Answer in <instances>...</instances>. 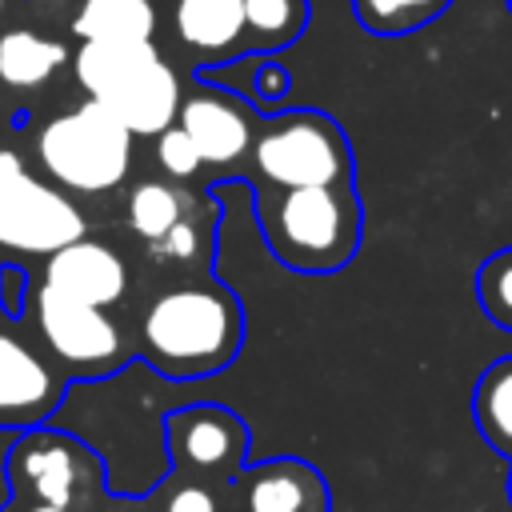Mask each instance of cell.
Wrapping results in <instances>:
<instances>
[{
	"label": "cell",
	"instance_id": "1",
	"mask_svg": "<svg viewBox=\"0 0 512 512\" xmlns=\"http://www.w3.org/2000/svg\"><path fill=\"white\" fill-rule=\"evenodd\" d=\"M244 344V308L228 284H176L140 316L136 352L168 380H196L228 368Z\"/></svg>",
	"mask_w": 512,
	"mask_h": 512
},
{
	"label": "cell",
	"instance_id": "2",
	"mask_svg": "<svg viewBox=\"0 0 512 512\" xmlns=\"http://www.w3.org/2000/svg\"><path fill=\"white\" fill-rule=\"evenodd\" d=\"M252 212L276 264L324 276L356 260L364 236V208L356 184L324 188H268L252 184Z\"/></svg>",
	"mask_w": 512,
	"mask_h": 512
},
{
	"label": "cell",
	"instance_id": "3",
	"mask_svg": "<svg viewBox=\"0 0 512 512\" xmlns=\"http://www.w3.org/2000/svg\"><path fill=\"white\" fill-rule=\"evenodd\" d=\"M252 184L324 188L356 184V156L336 116L320 108H288L260 120L248 152Z\"/></svg>",
	"mask_w": 512,
	"mask_h": 512
},
{
	"label": "cell",
	"instance_id": "4",
	"mask_svg": "<svg viewBox=\"0 0 512 512\" xmlns=\"http://www.w3.org/2000/svg\"><path fill=\"white\" fill-rule=\"evenodd\" d=\"M40 168L68 192H112L128 180L132 164V132L100 104L84 100L60 116H52L36 136Z\"/></svg>",
	"mask_w": 512,
	"mask_h": 512
},
{
	"label": "cell",
	"instance_id": "5",
	"mask_svg": "<svg viewBox=\"0 0 512 512\" xmlns=\"http://www.w3.org/2000/svg\"><path fill=\"white\" fill-rule=\"evenodd\" d=\"M8 484L16 500H40L68 512H88L104 496V468L76 436L24 428L8 448Z\"/></svg>",
	"mask_w": 512,
	"mask_h": 512
},
{
	"label": "cell",
	"instance_id": "6",
	"mask_svg": "<svg viewBox=\"0 0 512 512\" xmlns=\"http://www.w3.org/2000/svg\"><path fill=\"white\" fill-rule=\"evenodd\" d=\"M84 236L80 208L52 184L36 180L12 148H0V248L52 256Z\"/></svg>",
	"mask_w": 512,
	"mask_h": 512
},
{
	"label": "cell",
	"instance_id": "7",
	"mask_svg": "<svg viewBox=\"0 0 512 512\" xmlns=\"http://www.w3.org/2000/svg\"><path fill=\"white\" fill-rule=\"evenodd\" d=\"M36 332L52 360L72 376H112L132 356L120 324L104 308L68 300L44 284L36 288Z\"/></svg>",
	"mask_w": 512,
	"mask_h": 512
},
{
	"label": "cell",
	"instance_id": "8",
	"mask_svg": "<svg viewBox=\"0 0 512 512\" xmlns=\"http://www.w3.org/2000/svg\"><path fill=\"white\" fill-rule=\"evenodd\" d=\"M164 444L176 476L220 488L244 468L248 424L224 404H184L164 416Z\"/></svg>",
	"mask_w": 512,
	"mask_h": 512
},
{
	"label": "cell",
	"instance_id": "9",
	"mask_svg": "<svg viewBox=\"0 0 512 512\" xmlns=\"http://www.w3.org/2000/svg\"><path fill=\"white\" fill-rule=\"evenodd\" d=\"M176 124L188 132V140L196 144L204 164L236 168L252 152V136L260 128V116L252 112L248 100H240L236 92L216 88L200 76L192 84V92H184Z\"/></svg>",
	"mask_w": 512,
	"mask_h": 512
},
{
	"label": "cell",
	"instance_id": "10",
	"mask_svg": "<svg viewBox=\"0 0 512 512\" xmlns=\"http://www.w3.org/2000/svg\"><path fill=\"white\" fill-rule=\"evenodd\" d=\"M64 400V376L12 332H0V428H40Z\"/></svg>",
	"mask_w": 512,
	"mask_h": 512
},
{
	"label": "cell",
	"instance_id": "11",
	"mask_svg": "<svg viewBox=\"0 0 512 512\" xmlns=\"http://www.w3.org/2000/svg\"><path fill=\"white\" fill-rule=\"evenodd\" d=\"M244 512H328V480L296 456H272L248 464L232 480Z\"/></svg>",
	"mask_w": 512,
	"mask_h": 512
},
{
	"label": "cell",
	"instance_id": "12",
	"mask_svg": "<svg viewBox=\"0 0 512 512\" xmlns=\"http://www.w3.org/2000/svg\"><path fill=\"white\" fill-rule=\"evenodd\" d=\"M40 284L68 296V300L108 308L128 292V268L108 244L80 236V240L56 248L52 256H44Z\"/></svg>",
	"mask_w": 512,
	"mask_h": 512
},
{
	"label": "cell",
	"instance_id": "13",
	"mask_svg": "<svg viewBox=\"0 0 512 512\" xmlns=\"http://www.w3.org/2000/svg\"><path fill=\"white\" fill-rule=\"evenodd\" d=\"M184 100V84L176 76V68L160 56L148 68H140L136 76H128L124 84H116L108 96H100V104L132 132V136H160L164 128L176 124Z\"/></svg>",
	"mask_w": 512,
	"mask_h": 512
},
{
	"label": "cell",
	"instance_id": "14",
	"mask_svg": "<svg viewBox=\"0 0 512 512\" xmlns=\"http://www.w3.org/2000/svg\"><path fill=\"white\" fill-rule=\"evenodd\" d=\"M176 40L200 60H240L248 56L244 0H176L172 8Z\"/></svg>",
	"mask_w": 512,
	"mask_h": 512
},
{
	"label": "cell",
	"instance_id": "15",
	"mask_svg": "<svg viewBox=\"0 0 512 512\" xmlns=\"http://www.w3.org/2000/svg\"><path fill=\"white\" fill-rule=\"evenodd\" d=\"M152 60H160L152 40H80V48L72 56V72H76V84L92 100H100L116 84H124L128 76L148 68Z\"/></svg>",
	"mask_w": 512,
	"mask_h": 512
},
{
	"label": "cell",
	"instance_id": "16",
	"mask_svg": "<svg viewBox=\"0 0 512 512\" xmlns=\"http://www.w3.org/2000/svg\"><path fill=\"white\" fill-rule=\"evenodd\" d=\"M64 56L68 52L60 40L32 28H8L0 36V80L16 92H32L60 72Z\"/></svg>",
	"mask_w": 512,
	"mask_h": 512
},
{
	"label": "cell",
	"instance_id": "17",
	"mask_svg": "<svg viewBox=\"0 0 512 512\" xmlns=\"http://www.w3.org/2000/svg\"><path fill=\"white\" fill-rule=\"evenodd\" d=\"M72 32L80 40H152L156 8L152 0H80Z\"/></svg>",
	"mask_w": 512,
	"mask_h": 512
},
{
	"label": "cell",
	"instance_id": "18",
	"mask_svg": "<svg viewBox=\"0 0 512 512\" xmlns=\"http://www.w3.org/2000/svg\"><path fill=\"white\" fill-rule=\"evenodd\" d=\"M472 420L480 436L512 460V356L492 360L472 388Z\"/></svg>",
	"mask_w": 512,
	"mask_h": 512
},
{
	"label": "cell",
	"instance_id": "19",
	"mask_svg": "<svg viewBox=\"0 0 512 512\" xmlns=\"http://www.w3.org/2000/svg\"><path fill=\"white\" fill-rule=\"evenodd\" d=\"M124 216H128V228L156 244L164 240L180 220H188V196L176 180H140L132 192H128V204H124Z\"/></svg>",
	"mask_w": 512,
	"mask_h": 512
},
{
	"label": "cell",
	"instance_id": "20",
	"mask_svg": "<svg viewBox=\"0 0 512 512\" xmlns=\"http://www.w3.org/2000/svg\"><path fill=\"white\" fill-rule=\"evenodd\" d=\"M308 28V0H244L248 52H280Z\"/></svg>",
	"mask_w": 512,
	"mask_h": 512
},
{
	"label": "cell",
	"instance_id": "21",
	"mask_svg": "<svg viewBox=\"0 0 512 512\" xmlns=\"http://www.w3.org/2000/svg\"><path fill=\"white\" fill-rule=\"evenodd\" d=\"M448 8L452 0H352L360 28L372 36H412Z\"/></svg>",
	"mask_w": 512,
	"mask_h": 512
},
{
	"label": "cell",
	"instance_id": "22",
	"mask_svg": "<svg viewBox=\"0 0 512 512\" xmlns=\"http://www.w3.org/2000/svg\"><path fill=\"white\" fill-rule=\"evenodd\" d=\"M476 300L484 316L496 328L512 332V244L496 248L480 268H476Z\"/></svg>",
	"mask_w": 512,
	"mask_h": 512
},
{
	"label": "cell",
	"instance_id": "23",
	"mask_svg": "<svg viewBox=\"0 0 512 512\" xmlns=\"http://www.w3.org/2000/svg\"><path fill=\"white\" fill-rule=\"evenodd\" d=\"M144 512H220V496H216V484H204V480L172 472L144 500Z\"/></svg>",
	"mask_w": 512,
	"mask_h": 512
},
{
	"label": "cell",
	"instance_id": "24",
	"mask_svg": "<svg viewBox=\"0 0 512 512\" xmlns=\"http://www.w3.org/2000/svg\"><path fill=\"white\" fill-rule=\"evenodd\" d=\"M156 164H160V172L168 176V180H188V176H196L200 172V152H196V144L188 140V132L180 128V124H172V128H164L160 136H156Z\"/></svg>",
	"mask_w": 512,
	"mask_h": 512
},
{
	"label": "cell",
	"instance_id": "25",
	"mask_svg": "<svg viewBox=\"0 0 512 512\" xmlns=\"http://www.w3.org/2000/svg\"><path fill=\"white\" fill-rule=\"evenodd\" d=\"M288 92H292V72L276 60H260L252 72V104L268 108V104H280Z\"/></svg>",
	"mask_w": 512,
	"mask_h": 512
},
{
	"label": "cell",
	"instance_id": "26",
	"mask_svg": "<svg viewBox=\"0 0 512 512\" xmlns=\"http://www.w3.org/2000/svg\"><path fill=\"white\" fill-rule=\"evenodd\" d=\"M28 296H32V288H28V272H24L20 264L4 260V264H0V308H4L8 316H20L24 304H28Z\"/></svg>",
	"mask_w": 512,
	"mask_h": 512
},
{
	"label": "cell",
	"instance_id": "27",
	"mask_svg": "<svg viewBox=\"0 0 512 512\" xmlns=\"http://www.w3.org/2000/svg\"><path fill=\"white\" fill-rule=\"evenodd\" d=\"M196 244H200V236H196V224L192 220H180L164 240H156L152 248L156 252H164L168 260H192V252H196Z\"/></svg>",
	"mask_w": 512,
	"mask_h": 512
},
{
	"label": "cell",
	"instance_id": "28",
	"mask_svg": "<svg viewBox=\"0 0 512 512\" xmlns=\"http://www.w3.org/2000/svg\"><path fill=\"white\" fill-rule=\"evenodd\" d=\"M12 512H68V508H56V504H40V500H16Z\"/></svg>",
	"mask_w": 512,
	"mask_h": 512
},
{
	"label": "cell",
	"instance_id": "29",
	"mask_svg": "<svg viewBox=\"0 0 512 512\" xmlns=\"http://www.w3.org/2000/svg\"><path fill=\"white\" fill-rule=\"evenodd\" d=\"M8 8H12V0H0V16H4V12H8Z\"/></svg>",
	"mask_w": 512,
	"mask_h": 512
},
{
	"label": "cell",
	"instance_id": "30",
	"mask_svg": "<svg viewBox=\"0 0 512 512\" xmlns=\"http://www.w3.org/2000/svg\"><path fill=\"white\" fill-rule=\"evenodd\" d=\"M508 496H512V476H508Z\"/></svg>",
	"mask_w": 512,
	"mask_h": 512
},
{
	"label": "cell",
	"instance_id": "31",
	"mask_svg": "<svg viewBox=\"0 0 512 512\" xmlns=\"http://www.w3.org/2000/svg\"><path fill=\"white\" fill-rule=\"evenodd\" d=\"M508 12H512V0H508Z\"/></svg>",
	"mask_w": 512,
	"mask_h": 512
}]
</instances>
